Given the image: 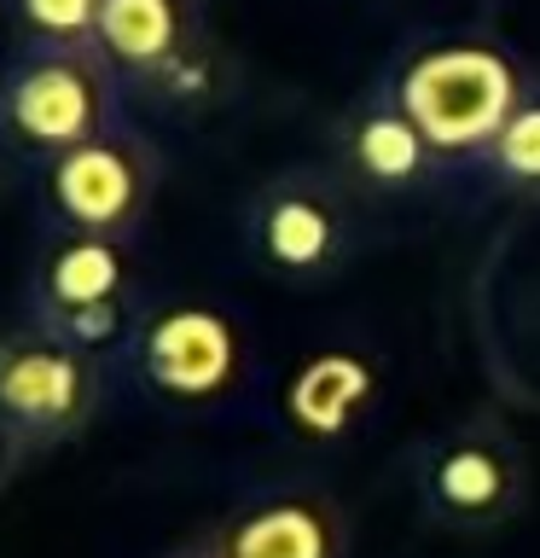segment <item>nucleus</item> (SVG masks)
Masks as SVG:
<instances>
[{"mask_svg": "<svg viewBox=\"0 0 540 558\" xmlns=\"http://www.w3.org/2000/svg\"><path fill=\"white\" fill-rule=\"evenodd\" d=\"M395 94L407 99L413 122L430 134V146L442 151V163L477 169L482 151L494 146L500 122L512 117V105L529 82V64L500 41H430L418 47L407 64L390 70Z\"/></svg>", "mask_w": 540, "mask_h": 558, "instance_id": "obj_6", "label": "nucleus"}, {"mask_svg": "<svg viewBox=\"0 0 540 558\" xmlns=\"http://www.w3.org/2000/svg\"><path fill=\"white\" fill-rule=\"evenodd\" d=\"M477 174L505 198H540V70H529L512 117L500 122L494 146L482 151Z\"/></svg>", "mask_w": 540, "mask_h": 558, "instance_id": "obj_13", "label": "nucleus"}, {"mask_svg": "<svg viewBox=\"0 0 540 558\" xmlns=\"http://www.w3.org/2000/svg\"><path fill=\"white\" fill-rule=\"evenodd\" d=\"M163 558H209V553H204V541H192V547H174V553H163Z\"/></svg>", "mask_w": 540, "mask_h": 558, "instance_id": "obj_15", "label": "nucleus"}, {"mask_svg": "<svg viewBox=\"0 0 540 558\" xmlns=\"http://www.w3.org/2000/svg\"><path fill=\"white\" fill-rule=\"evenodd\" d=\"M157 192H163V151L139 129V117L116 122L99 140L35 169V198H41L47 227L99 233L122 244H139L157 209Z\"/></svg>", "mask_w": 540, "mask_h": 558, "instance_id": "obj_9", "label": "nucleus"}, {"mask_svg": "<svg viewBox=\"0 0 540 558\" xmlns=\"http://www.w3.org/2000/svg\"><path fill=\"white\" fill-rule=\"evenodd\" d=\"M122 390L181 418L221 413L250 378V338L233 308L209 296H169L151 303L134 338L116 349Z\"/></svg>", "mask_w": 540, "mask_h": 558, "instance_id": "obj_3", "label": "nucleus"}, {"mask_svg": "<svg viewBox=\"0 0 540 558\" xmlns=\"http://www.w3.org/2000/svg\"><path fill=\"white\" fill-rule=\"evenodd\" d=\"M383 401V361L366 343H320L285 378V430L303 448H343L372 425Z\"/></svg>", "mask_w": 540, "mask_h": 558, "instance_id": "obj_12", "label": "nucleus"}, {"mask_svg": "<svg viewBox=\"0 0 540 558\" xmlns=\"http://www.w3.org/2000/svg\"><path fill=\"white\" fill-rule=\"evenodd\" d=\"M326 163L360 192L366 204H418L447 181L442 151L430 146V134L413 122L407 99L395 94V82L383 76L331 122Z\"/></svg>", "mask_w": 540, "mask_h": 558, "instance_id": "obj_10", "label": "nucleus"}, {"mask_svg": "<svg viewBox=\"0 0 540 558\" xmlns=\"http://www.w3.org/2000/svg\"><path fill=\"white\" fill-rule=\"evenodd\" d=\"M209 558H348L355 523L348 506L314 477H279L238 495L204 530Z\"/></svg>", "mask_w": 540, "mask_h": 558, "instance_id": "obj_11", "label": "nucleus"}, {"mask_svg": "<svg viewBox=\"0 0 540 558\" xmlns=\"http://www.w3.org/2000/svg\"><path fill=\"white\" fill-rule=\"evenodd\" d=\"M407 488L425 523L447 535H494L529 512V453L494 413H470L407 448Z\"/></svg>", "mask_w": 540, "mask_h": 558, "instance_id": "obj_4", "label": "nucleus"}, {"mask_svg": "<svg viewBox=\"0 0 540 558\" xmlns=\"http://www.w3.org/2000/svg\"><path fill=\"white\" fill-rule=\"evenodd\" d=\"M17 29V41H70L94 47L105 0H0Z\"/></svg>", "mask_w": 540, "mask_h": 558, "instance_id": "obj_14", "label": "nucleus"}, {"mask_svg": "<svg viewBox=\"0 0 540 558\" xmlns=\"http://www.w3.org/2000/svg\"><path fill=\"white\" fill-rule=\"evenodd\" d=\"M366 204L326 157L261 174L238 204L244 262L285 291H326L366 251Z\"/></svg>", "mask_w": 540, "mask_h": 558, "instance_id": "obj_1", "label": "nucleus"}, {"mask_svg": "<svg viewBox=\"0 0 540 558\" xmlns=\"http://www.w3.org/2000/svg\"><path fill=\"white\" fill-rule=\"evenodd\" d=\"M122 390V366L105 349L17 326L0 338V430L17 448H64L99 425Z\"/></svg>", "mask_w": 540, "mask_h": 558, "instance_id": "obj_7", "label": "nucleus"}, {"mask_svg": "<svg viewBox=\"0 0 540 558\" xmlns=\"http://www.w3.org/2000/svg\"><path fill=\"white\" fill-rule=\"evenodd\" d=\"M94 47L128 87L134 111L151 117L198 111L216 82L209 0H105Z\"/></svg>", "mask_w": 540, "mask_h": 558, "instance_id": "obj_8", "label": "nucleus"}, {"mask_svg": "<svg viewBox=\"0 0 540 558\" xmlns=\"http://www.w3.org/2000/svg\"><path fill=\"white\" fill-rule=\"evenodd\" d=\"M146 308H151V291L139 279L134 244L70 233V227H47L41 233L29 279H24L29 326L116 355L134 338V326L146 320Z\"/></svg>", "mask_w": 540, "mask_h": 558, "instance_id": "obj_5", "label": "nucleus"}, {"mask_svg": "<svg viewBox=\"0 0 540 558\" xmlns=\"http://www.w3.org/2000/svg\"><path fill=\"white\" fill-rule=\"evenodd\" d=\"M128 117L134 99L99 47L17 41L0 59V157L12 163L47 169Z\"/></svg>", "mask_w": 540, "mask_h": 558, "instance_id": "obj_2", "label": "nucleus"}]
</instances>
